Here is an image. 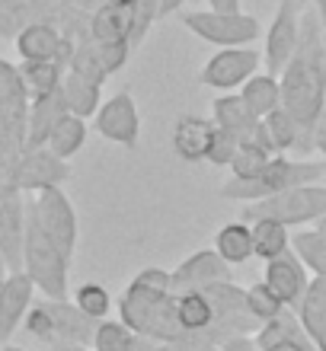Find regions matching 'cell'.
<instances>
[{
  "mask_svg": "<svg viewBox=\"0 0 326 351\" xmlns=\"http://www.w3.org/2000/svg\"><path fill=\"white\" fill-rule=\"evenodd\" d=\"M240 99L256 119H266L275 109H281V84L275 74H256L240 86Z\"/></svg>",
  "mask_w": 326,
  "mask_h": 351,
  "instance_id": "23",
  "label": "cell"
},
{
  "mask_svg": "<svg viewBox=\"0 0 326 351\" xmlns=\"http://www.w3.org/2000/svg\"><path fill=\"white\" fill-rule=\"evenodd\" d=\"M307 332H304V326H301L298 313L285 306L279 316H272L269 323L259 326V332H256V342H259L262 351L275 348V345H285V342H304Z\"/></svg>",
  "mask_w": 326,
  "mask_h": 351,
  "instance_id": "25",
  "label": "cell"
},
{
  "mask_svg": "<svg viewBox=\"0 0 326 351\" xmlns=\"http://www.w3.org/2000/svg\"><path fill=\"white\" fill-rule=\"evenodd\" d=\"M183 26L189 32H196L202 42H211V45L221 48H243L253 45L259 38L262 26L259 19L250 16V13H221V10H192V13H183Z\"/></svg>",
  "mask_w": 326,
  "mask_h": 351,
  "instance_id": "7",
  "label": "cell"
},
{
  "mask_svg": "<svg viewBox=\"0 0 326 351\" xmlns=\"http://www.w3.org/2000/svg\"><path fill=\"white\" fill-rule=\"evenodd\" d=\"M231 268L233 265H227L218 250H198L173 268V291L186 294V291H202V287L221 285V281H233Z\"/></svg>",
  "mask_w": 326,
  "mask_h": 351,
  "instance_id": "14",
  "label": "cell"
},
{
  "mask_svg": "<svg viewBox=\"0 0 326 351\" xmlns=\"http://www.w3.org/2000/svg\"><path fill=\"white\" fill-rule=\"evenodd\" d=\"M67 112V102H65V93L55 90L48 93V96H38L32 102V112H29V121H26V150H36V147H45L48 138H51V131L55 125Z\"/></svg>",
  "mask_w": 326,
  "mask_h": 351,
  "instance_id": "19",
  "label": "cell"
},
{
  "mask_svg": "<svg viewBox=\"0 0 326 351\" xmlns=\"http://www.w3.org/2000/svg\"><path fill=\"white\" fill-rule=\"evenodd\" d=\"M275 157L272 150H266L262 144H240L237 147V157L231 160V179H250V176L259 173L269 160Z\"/></svg>",
  "mask_w": 326,
  "mask_h": 351,
  "instance_id": "32",
  "label": "cell"
},
{
  "mask_svg": "<svg viewBox=\"0 0 326 351\" xmlns=\"http://www.w3.org/2000/svg\"><path fill=\"white\" fill-rule=\"evenodd\" d=\"M131 48H135L131 42H96V38H90V51H93L96 64H100V71H103L106 77L115 74L119 67H125Z\"/></svg>",
  "mask_w": 326,
  "mask_h": 351,
  "instance_id": "33",
  "label": "cell"
},
{
  "mask_svg": "<svg viewBox=\"0 0 326 351\" xmlns=\"http://www.w3.org/2000/svg\"><path fill=\"white\" fill-rule=\"evenodd\" d=\"M323 176H326V160H288L285 154H275L250 179H227L221 185V195L231 198V202L250 204L288 192V189H298V185H314Z\"/></svg>",
  "mask_w": 326,
  "mask_h": 351,
  "instance_id": "3",
  "label": "cell"
},
{
  "mask_svg": "<svg viewBox=\"0 0 326 351\" xmlns=\"http://www.w3.org/2000/svg\"><path fill=\"white\" fill-rule=\"evenodd\" d=\"M160 19V0H141L138 3V32H135V45L144 42L148 29Z\"/></svg>",
  "mask_w": 326,
  "mask_h": 351,
  "instance_id": "36",
  "label": "cell"
},
{
  "mask_svg": "<svg viewBox=\"0 0 326 351\" xmlns=\"http://www.w3.org/2000/svg\"><path fill=\"white\" fill-rule=\"evenodd\" d=\"M176 291H173V271L167 268H141L131 278V285L119 297V316L131 332L148 335L163 351H173V345L183 335L176 316Z\"/></svg>",
  "mask_w": 326,
  "mask_h": 351,
  "instance_id": "2",
  "label": "cell"
},
{
  "mask_svg": "<svg viewBox=\"0 0 326 351\" xmlns=\"http://www.w3.org/2000/svg\"><path fill=\"white\" fill-rule=\"evenodd\" d=\"M246 310H250L253 319L262 326V323H269L272 316H279L281 310H285V304H281L279 297L272 294L266 281H259V285H250V287H246Z\"/></svg>",
  "mask_w": 326,
  "mask_h": 351,
  "instance_id": "31",
  "label": "cell"
},
{
  "mask_svg": "<svg viewBox=\"0 0 326 351\" xmlns=\"http://www.w3.org/2000/svg\"><path fill=\"white\" fill-rule=\"evenodd\" d=\"M215 250L221 252V259L227 265H243L250 262L256 252H253V227L246 221H233L224 223L221 230L215 233Z\"/></svg>",
  "mask_w": 326,
  "mask_h": 351,
  "instance_id": "24",
  "label": "cell"
},
{
  "mask_svg": "<svg viewBox=\"0 0 326 351\" xmlns=\"http://www.w3.org/2000/svg\"><path fill=\"white\" fill-rule=\"evenodd\" d=\"M23 271L48 300H67L71 294V259L38 223L32 204H26V237H23Z\"/></svg>",
  "mask_w": 326,
  "mask_h": 351,
  "instance_id": "4",
  "label": "cell"
},
{
  "mask_svg": "<svg viewBox=\"0 0 326 351\" xmlns=\"http://www.w3.org/2000/svg\"><path fill=\"white\" fill-rule=\"evenodd\" d=\"M211 119H215L218 128L231 131L240 144H262V147H266L262 119H256V115L246 109V102L240 99V93H221L215 99V106H211Z\"/></svg>",
  "mask_w": 326,
  "mask_h": 351,
  "instance_id": "16",
  "label": "cell"
},
{
  "mask_svg": "<svg viewBox=\"0 0 326 351\" xmlns=\"http://www.w3.org/2000/svg\"><path fill=\"white\" fill-rule=\"evenodd\" d=\"M186 351H221V348H186Z\"/></svg>",
  "mask_w": 326,
  "mask_h": 351,
  "instance_id": "45",
  "label": "cell"
},
{
  "mask_svg": "<svg viewBox=\"0 0 326 351\" xmlns=\"http://www.w3.org/2000/svg\"><path fill=\"white\" fill-rule=\"evenodd\" d=\"M183 3H186V0H160V19L170 16V13H176Z\"/></svg>",
  "mask_w": 326,
  "mask_h": 351,
  "instance_id": "42",
  "label": "cell"
},
{
  "mask_svg": "<svg viewBox=\"0 0 326 351\" xmlns=\"http://www.w3.org/2000/svg\"><path fill=\"white\" fill-rule=\"evenodd\" d=\"M100 90H103V84H96L90 77L77 74L71 67L65 71L61 93H65V102H67V112H71V115H80V119L96 115V112H100Z\"/></svg>",
  "mask_w": 326,
  "mask_h": 351,
  "instance_id": "22",
  "label": "cell"
},
{
  "mask_svg": "<svg viewBox=\"0 0 326 351\" xmlns=\"http://www.w3.org/2000/svg\"><path fill=\"white\" fill-rule=\"evenodd\" d=\"M291 250L304 262L314 278H326V230L310 227V230H298L291 233Z\"/></svg>",
  "mask_w": 326,
  "mask_h": 351,
  "instance_id": "26",
  "label": "cell"
},
{
  "mask_svg": "<svg viewBox=\"0 0 326 351\" xmlns=\"http://www.w3.org/2000/svg\"><path fill=\"white\" fill-rule=\"evenodd\" d=\"M26 332L38 342H45L48 348L58 345H86L93 348V335H96V319L80 310L74 300H38L32 304L26 316Z\"/></svg>",
  "mask_w": 326,
  "mask_h": 351,
  "instance_id": "5",
  "label": "cell"
},
{
  "mask_svg": "<svg viewBox=\"0 0 326 351\" xmlns=\"http://www.w3.org/2000/svg\"><path fill=\"white\" fill-rule=\"evenodd\" d=\"M262 131H266V147H269L272 154L314 150V134L285 109H275L272 115H266V119H262Z\"/></svg>",
  "mask_w": 326,
  "mask_h": 351,
  "instance_id": "18",
  "label": "cell"
},
{
  "mask_svg": "<svg viewBox=\"0 0 326 351\" xmlns=\"http://www.w3.org/2000/svg\"><path fill=\"white\" fill-rule=\"evenodd\" d=\"M250 227H253V252H256V259L269 262L291 250V233L279 221H250Z\"/></svg>",
  "mask_w": 326,
  "mask_h": 351,
  "instance_id": "27",
  "label": "cell"
},
{
  "mask_svg": "<svg viewBox=\"0 0 326 351\" xmlns=\"http://www.w3.org/2000/svg\"><path fill=\"white\" fill-rule=\"evenodd\" d=\"M320 19H323V45H326V16H320Z\"/></svg>",
  "mask_w": 326,
  "mask_h": 351,
  "instance_id": "46",
  "label": "cell"
},
{
  "mask_svg": "<svg viewBox=\"0 0 326 351\" xmlns=\"http://www.w3.org/2000/svg\"><path fill=\"white\" fill-rule=\"evenodd\" d=\"M0 351H29V348H19V345H0Z\"/></svg>",
  "mask_w": 326,
  "mask_h": 351,
  "instance_id": "44",
  "label": "cell"
},
{
  "mask_svg": "<svg viewBox=\"0 0 326 351\" xmlns=\"http://www.w3.org/2000/svg\"><path fill=\"white\" fill-rule=\"evenodd\" d=\"M84 144H86V119H80V115H65V119L55 125V131H51V138H48L45 147L51 150L55 157L71 160Z\"/></svg>",
  "mask_w": 326,
  "mask_h": 351,
  "instance_id": "29",
  "label": "cell"
},
{
  "mask_svg": "<svg viewBox=\"0 0 326 351\" xmlns=\"http://www.w3.org/2000/svg\"><path fill=\"white\" fill-rule=\"evenodd\" d=\"M314 150L323 154V160H326V99H323V109H320L317 125H314Z\"/></svg>",
  "mask_w": 326,
  "mask_h": 351,
  "instance_id": "38",
  "label": "cell"
},
{
  "mask_svg": "<svg viewBox=\"0 0 326 351\" xmlns=\"http://www.w3.org/2000/svg\"><path fill=\"white\" fill-rule=\"evenodd\" d=\"M281 84V109L291 112L304 128L314 134L326 99V45H323V19L317 7L304 0L301 19V42L288 67L279 74Z\"/></svg>",
  "mask_w": 326,
  "mask_h": 351,
  "instance_id": "1",
  "label": "cell"
},
{
  "mask_svg": "<svg viewBox=\"0 0 326 351\" xmlns=\"http://www.w3.org/2000/svg\"><path fill=\"white\" fill-rule=\"evenodd\" d=\"M221 351H262V348L256 342V335H233V339H227L221 345Z\"/></svg>",
  "mask_w": 326,
  "mask_h": 351,
  "instance_id": "37",
  "label": "cell"
},
{
  "mask_svg": "<svg viewBox=\"0 0 326 351\" xmlns=\"http://www.w3.org/2000/svg\"><path fill=\"white\" fill-rule=\"evenodd\" d=\"M259 64H262V55L256 48H221L218 55H211L198 74V84L202 86H211V90H221V93H233L240 90L250 77L259 74Z\"/></svg>",
  "mask_w": 326,
  "mask_h": 351,
  "instance_id": "9",
  "label": "cell"
},
{
  "mask_svg": "<svg viewBox=\"0 0 326 351\" xmlns=\"http://www.w3.org/2000/svg\"><path fill=\"white\" fill-rule=\"evenodd\" d=\"M301 19H304V0H279L272 26L266 32V48H262L266 74L279 77L294 58L301 42Z\"/></svg>",
  "mask_w": 326,
  "mask_h": 351,
  "instance_id": "8",
  "label": "cell"
},
{
  "mask_svg": "<svg viewBox=\"0 0 326 351\" xmlns=\"http://www.w3.org/2000/svg\"><path fill=\"white\" fill-rule=\"evenodd\" d=\"M215 119H202V115H179L173 121V134H170V144H173V154L186 163H202L208 160V150H211V141H215Z\"/></svg>",
  "mask_w": 326,
  "mask_h": 351,
  "instance_id": "17",
  "label": "cell"
},
{
  "mask_svg": "<svg viewBox=\"0 0 326 351\" xmlns=\"http://www.w3.org/2000/svg\"><path fill=\"white\" fill-rule=\"evenodd\" d=\"M121 351H163V348H160L154 339H148V335H138V332H135V335H131V342L125 345Z\"/></svg>",
  "mask_w": 326,
  "mask_h": 351,
  "instance_id": "39",
  "label": "cell"
},
{
  "mask_svg": "<svg viewBox=\"0 0 326 351\" xmlns=\"http://www.w3.org/2000/svg\"><path fill=\"white\" fill-rule=\"evenodd\" d=\"M29 204H32L38 223L45 227V233L58 243V250L65 252L67 259H74V250H77V211H74V204H71V198L61 192V185H58V189H45V192H38L36 202H29Z\"/></svg>",
  "mask_w": 326,
  "mask_h": 351,
  "instance_id": "10",
  "label": "cell"
},
{
  "mask_svg": "<svg viewBox=\"0 0 326 351\" xmlns=\"http://www.w3.org/2000/svg\"><path fill=\"white\" fill-rule=\"evenodd\" d=\"M237 147H240V141L233 138L231 131L218 128L215 141H211V150H208V163L211 167H231V160L237 157Z\"/></svg>",
  "mask_w": 326,
  "mask_h": 351,
  "instance_id": "35",
  "label": "cell"
},
{
  "mask_svg": "<svg viewBox=\"0 0 326 351\" xmlns=\"http://www.w3.org/2000/svg\"><path fill=\"white\" fill-rule=\"evenodd\" d=\"M93 128L96 134H103L112 144H121V147H135L141 134V115L138 106L131 99V93H115L112 99H106L100 106V112L93 115Z\"/></svg>",
  "mask_w": 326,
  "mask_h": 351,
  "instance_id": "12",
  "label": "cell"
},
{
  "mask_svg": "<svg viewBox=\"0 0 326 351\" xmlns=\"http://www.w3.org/2000/svg\"><path fill=\"white\" fill-rule=\"evenodd\" d=\"M326 217V185H298L281 195L250 202L240 208V221H279L281 227H301V223H317Z\"/></svg>",
  "mask_w": 326,
  "mask_h": 351,
  "instance_id": "6",
  "label": "cell"
},
{
  "mask_svg": "<svg viewBox=\"0 0 326 351\" xmlns=\"http://www.w3.org/2000/svg\"><path fill=\"white\" fill-rule=\"evenodd\" d=\"M138 32V7H112L103 3L90 16V36L96 42H131Z\"/></svg>",
  "mask_w": 326,
  "mask_h": 351,
  "instance_id": "20",
  "label": "cell"
},
{
  "mask_svg": "<svg viewBox=\"0 0 326 351\" xmlns=\"http://www.w3.org/2000/svg\"><path fill=\"white\" fill-rule=\"evenodd\" d=\"M304 332L314 345L326 339V278H314L307 287V294L301 297V304L294 306Z\"/></svg>",
  "mask_w": 326,
  "mask_h": 351,
  "instance_id": "21",
  "label": "cell"
},
{
  "mask_svg": "<svg viewBox=\"0 0 326 351\" xmlns=\"http://www.w3.org/2000/svg\"><path fill=\"white\" fill-rule=\"evenodd\" d=\"M208 10H221V13H240V0H208Z\"/></svg>",
  "mask_w": 326,
  "mask_h": 351,
  "instance_id": "40",
  "label": "cell"
},
{
  "mask_svg": "<svg viewBox=\"0 0 326 351\" xmlns=\"http://www.w3.org/2000/svg\"><path fill=\"white\" fill-rule=\"evenodd\" d=\"M74 304L80 306L90 319L103 323L106 316H109V310H112V297H109V291H106L100 281H86V285H80L74 291Z\"/></svg>",
  "mask_w": 326,
  "mask_h": 351,
  "instance_id": "30",
  "label": "cell"
},
{
  "mask_svg": "<svg viewBox=\"0 0 326 351\" xmlns=\"http://www.w3.org/2000/svg\"><path fill=\"white\" fill-rule=\"evenodd\" d=\"M10 179L19 192H45V189H58L71 176L67 160L55 157L48 147H36V150H23L19 160L10 169Z\"/></svg>",
  "mask_w": 326,
  "mask_h": 351,
  "instance_id": "11",
  "label": "cell"
},
{
  "mask_svg": "<svg viewBox=\"0 0 326 351\" xmlns=\"http://www.w3.org/2000/svg\"><path fill=\"white\" fill-rule=\"evenodd\" d=\"M19 80L32 93V99H38V96H48V93L61 90V84H65V64H58V61H26L23 71H19Z\"/></svg>",
  "mask_w": 326,
  "mask_h": 351,
  "instance_id": "28",
  "label": "cell"
},
{
  "mask_svg": "<svg viewBox=\"0 0 326 351\" xmlns=\"http://www.w3.org/2000/svg\"><path fill=\"white\" fill-rule=\"evenodd\" d=\"M103 3H112V7H138L141 0H103Z\"/></svg>",
  "mask_w": 326,
  "mask_h": 351,
  "instance_id": "43",
  "label": "cell"
},
{
  "mask_svg": "<svg viewBox=\"0 0 326 351\" xmlns=\"http://www.w3.org/2000/svg\"><path fill=\"white\" fill-rule=\"evenodd\" d=\"M131 329L125 323H115V319H103L96 326V335H93V351H121L125 345L131 342Z\"/></svg>",
  "mask_w": 326,
  "mask_h": 351,
  "instance_id": "34",
  "label": "cell"
},
{
  "mask_svg": "<svg viewBox=\"0 0 326 351\" xmlns=\"http://www.w3.org/2000/svg\"><path fill=\"white\" fill-rule=\"evenodd\" d=\"M269 351H317V345L310 342V339H304V342H285V345H275V348Z\"/></svg>",
  "mask_w": 326,
  "mask_h": 351,
  "instance_id": "41",
  "label": "cell"
},
{
  "mask_svg": "<svg viewBox=\"0 0 326 351\" xmlns=\"http://www.w3.org/2000/svg\"><path fill=\"white\" fill-rule=\"evenodd\" d=\"M36 281L23 268L10 271L0 281V345H10V335L26 323L29 310L36 304Z\"/></svg>",
  "mask_w": 326,
  "mask_h": 351,
  "instance_id": "13",
  "label": "cell"
},
{
  "mask_svg": "<svg viewBox=\"0 0 326 351\" xmlns=\"http://www.w3.org/2000/svg\"><path fill=\"white\" fill-rule=\"evenodd\" d=\"M262 281L269 285V291L279 297L281 304L294 310V306L301 304V297L307 294V287L314 278H310V271L304 268V262L294 256V250H288V252H281L279 259L266 262Z\"/></svg>",
  "mask_w": 326,
  "mask_h": 351,
  "instance_id": "15",
  "label": "cell"
}]
</instances>
